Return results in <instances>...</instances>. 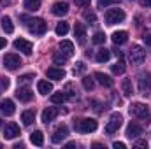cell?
Segmentation results:
<instances>
[{
    "label": "cell",
    "mask_w": 151,
    "mask_h": 149,
    "mask_svg": "<svg viewBox=\"0 0 151 149\" xmlns=\"http://www.w3.org/2000/svg\"><path fill=\"white\" fill-rule=\"evenodd\" d=\"M21 19L27 21V27H28L30 34H34V35H42L47 30L46 21L40 19V18H27V16H21Z\"/></svg>",
    "instance_id": "cell-1"
},
{
    "label": "cell",
    "mask_w": 151,
    "mask_h": 149,
    "mask_svg": "<svg viewBox=\"0 0 151 149\" xmlns=\"http://www.w3.org/2000/svg\"><path fill=\"white\" fill-rule=\"evenodd\" d=\"M97 121L93 117H84V119H79L74 123V128L81 133H90V132H95L97 130Z\"/></svg>",
    "instance_id": "cell-2"
},
{
    "label": "cell",
    "mask_w": 151,
    "mask_h": 149,
    "mask_svg": "<svg viewBox=\"0 0 151 149\" xmlns=\"http://www.w3.org/2000/svg\"><path fill=\"white\" fill-rule=\"evenodd\" d=\"M128 60H130V63L132 65H141L144 60H146V51H144V47H141V46H132V49L128 51Z\"/></svg>",
    "instance_id": "cell-3"
},
{
    "label": "cell",
    "mask_w": 151,
    "mask_h": 149,
    "mask_svg": "<svg viewBox=\"0 0 151 149\" xmlns=\"http://www.w3.org/2000/svg\"><path fill=\"white\" fill-rule=\"evenodd\" d=\"M137 90L142 97H148L151 93V75L150 74H141L137 81Z\"/></svg>",
    "instance_id": "cell-4"
},
{
    "label": "cell",
    "mask_w": 151,
    "mask_h": 149,
    "mask_svg": "<svg viewBox=\"0 0 151 149\" xmlns=\"http://www.w3.org/2000/svg\"><path fill=\"white\" fill-rule=\"evenodd\" d=\"M130 114L135 116V117H141V119H146L150 116V107L142 102H134L130 105Z\"/></svg>",
    "instance_id": "cell-5"
},
{
    "label": "cell",
    "mask_w": 151,
    "mask_h": 149,
    "mask_svg": "<svg viewBox=\"0 0 151 149\" xmlns=\"http://www.w3.org/2000/svg\"><path fill=\"white\" fill-rule=\"evenodd\" d=\"M125 19V12L123 9H109L106 12V23L107 25H116V23H121Z\"/></svg>",
    "instance_id": "cell-6"
},
{
    "label": "cell",
    "mask_w": 151,
    "mask_h": 149,
    "mask_svg": "<svg viewBox=\"0 0 151 149\" xmlns=\"http://www.w3.org/2000/svg\"><path fill=\"white\" fill-rule=\"evenodd\" d=\"M121 125H123V117H121V114L114 112L113 116L109 117L107 125H106V133H114V132H118V128H119Z\"/></svg>",
    "instance_id": "cell-7"
},
{
    "label": "cell",
    "mask_w": 151,
    "mask_h": 149,
    "mask_svg": "<svg viewBox=\"0 0 151 149\" xmlns=\"http://www.w3.org/2000/svg\"><path fill=\"white\" fill-rule=\"evenodd\" d=\"M4 65H5V69H9V70H16V69L21 65V60H19L18 54L9 53V54L4 56Z\"/></svg>",
    "instance_id": "cell-8"
},
{
    "label": "cell",
    "mask_w": 151,
    "mask_h": 149,
    "mask_svg": "<svg viewBox=\"0 0 151 149\" xmlns=\"http://www.w3.org/2000/svg\"><path fill=\"white\" fill-rule=\"evenodd\" d=\"M14 47H16L18 51H21L23 54H27V56H30V54H32V49H34L32 42H28V40H25V39H16V40H14Z\"/></svg>",
    "instance_id": "cell-9"
},
{
    "label": "cell",
    "mask_w": 151,
    "mask_h": 149,
    "mask_svg": "<svg viewBox=\"0 0 151 149\" xmlns=\"http://www.w3.org/2000/svg\"><path fill=\"white\" fill-rule=\"evenodd\" d=\"M69 135V128L65 126V125H62V126H58L56 130H55V133H53V137H51V140L55 142V144H60L65 137Z\"/></svg>",
    "instance_id": "cell-10"
},
{
    "label": "cell",
    "mask_w": 151,
    "mask_h": 149,
    "mask_svg": "<svg viewBox=\"0 0 151 149\" xmlns=\"http://www.w3.org/2000/svg\"><path fill=\"white\" fill-rule=\"evenodd\" d=\"M74 35H76L77 42H79L81 46H84V44H86V28H84V25H83V23H76Z\"/></svg>",
    "instance_id": "cell-11"
},
{
    "label": "cell",
    "mask_w": 151,
    "mask_h": 149,
    "mask_svg": "<svg viewBox=\"0 0 151 149\" xmlns=\"http://www.w3.org/2000/svg\"><path fill=\"white\" fill-rule=\"evenodd\" d=\"M139 135H142V126L139 123H130L127 126V137L128 139H137Z\"/></svg>",
    "instance_id": "cell-12"
},
{
    "label": "cell",
    "mask_w": 151,
    "mask_h": 149,
    "mask_svg": "<svg viewBox=\"0 0 151 149\" xmlns=\"http://www.w3.org/2000/svg\"><path fill=\"white\" fill-rule=\"evenodd\" d=\"M18 135H19V128H18V125H14V123L5 125V128H4V137H5V139H16Z\"/></svg>",
    "instance_id": "cell-13"
},
{
    "label": "cell",
    "mask_w": 151,
    "mask_h": 149,
    "mask_svg": "<svg viewBox=\"0 0 151 149\" xmlns=\"http://www.w3.org/2000/svg\"><path fill=\"white\" fill-rule=\"evenodd\" d=\"M51 12H53L55 16H65V14L69 12V4H67V2H56V4L53 5Z\"/></svg>",
    "instance_id": "cell-14"
},
{
    "label": "cell",
    "mask_w": 151,
    "mask_h": 149,
    "mask_svg": "<svg viewBox=\"0 0 151 149\" xmlns=\"http://www.w3.org/2000/svg\"><path fill=\"white\" fill-rule=\"evenodd\" d=\"M16 97H18L21 102H30V100L34 98V93H32V90H30V88H18Z\"/></svg>",
    "instance_id": "cell-15"
},
{
    "label": "cell",
    "mask_w": 151,
    "mask_h": 149,
    "mask_svg": "<svg viewBox=\"0 0 151 149\" xmlns=\"http://www.w3.org/2000/svg\"><path fill=\"white\" fill-rule=\"evenodd\" d=\"M14 111H16V107H14V102H12V100L7 98V100H4V102L0 104V112L5 114V116H12Z\"/></svg>",
    "instance_id": "cell-16"
},
{
    "label": "cell",
    "mask_w": 151,
    "mask_h": 149,
    "mask_svg": "<svg viewBox=\"0 0 151 149\" xmlns=\"http://www.w3.org/2000/svg\"><path fill=\"white\" fill-rule=\"evenodd\" d=\"M56 116H58V109H56V107H47V109L42 111V121L47 125V123H51Z\"/></svg>",
    "instance_id": "cell-17"
},
{
    "label": "cell",
    "mask_w": 151,
    "mask_h": 149,
    "mask_svg": "<svg viewBox=\"0 0 151 149\" xmlns=\"http://www.w3.org/2000/svg\"><path fill=\"white\" fill-rule=\"evenodd\" d=\"M47 77L53 79V81H62V79H65V70L63 69L51 67V69H47Z\"/></svg>",
    "instance_id": "cell-18"
},
{
    "label": "cell",
    "mask_w": 151,
    "mask_h": 149,
    "mask_svg": "<svg viewBox=\"0 0 151 149\" xmlns=\"http://www.w3.org/2000/svg\"><path fill=\"white\" fill-rule=\"evenodd\" d=\"M60 51L65 54V56H72L74 54V44L70 40H62L60 42Z\"/></svg>",
    "instance_id": "cell-19"
},
{
    "label": "cell",
    "mask_w": 151,
    "mask_h": 149,
    "mask_svg": "<svg viewBox=\"0 0 151 149\" xmlns=\"http://www.w3.org/2000/svg\"><path fill=\"white\" fill-rule=\"evenodd\" d=\"M128 40V34L125 32V30H118V32H114L113 34V42L116 46H119V44H125Z\"/></svg>",
    "instance_id": "cell-20"
},
{
    "label": "cell",
    "mask_w": 151,
    "mask_h": 149,
    "mask_svg": "<svg viewBox=\"0 0 151 149\" xmlns=\"http://www.w3.org/2000/svg\"><path fill=\"white\" fill-rule=\"evenodd\" d=\"M95 79H97L102 86H106V88H111V86L114 84L113 79H111L107 74H102V72H97V74H95Z\"/></svg>",
    "instance_id": "cell-21"
},
{
    "label": "cell",
    "mask_w": 151,
    "mask_h": 149,
    "mask_svg": "<svg viewBox=\"0 0 151 149\" xmlns=\"http://www.w3.org/2000/svg\"><path fill=\"white\" fill-rule=\"evenodd\" d=\"M37 90H39L40 95H47V93L53 91V84H51L49 81H39L37 82Z\"/></svg>",
    "instance_id": "cell-22"
},
{
    "label": "cell",
    "mask_w": 151,
    "mask_h": 149,
    "mask_svg": "<svg viewBox=\"0 0 151 149\" xmlns=\"http://www.w3.org/2000/svg\"><path fill=\"white\" fill-rule=\"evenodd\" d=\"M30 142L34 146H42L44 144V133L40 130H35L34 133H30Z\"/></svg>",
    "instance_id": "cell-23"
},
{
    "label": "cell",
    "mask_w": 151,
    "mask_h": 149,
    "mask_svg": "<svg viewBox=\"0 0 151 149\" xmlns=\"http://www.w3.org/2000/svg\"><path fill=\"white\" fill-rule=\"evenodd\" d=\"M109 58H111V51H109V49L102 47V49H99V51H97V56H95V60H97L99 63H104V62H107Z\"/></svg>",
    "instance_id": "cell-24"
},
{
    "label": "cell",
    "mask_w": 151,
    "mask_h": 149,
    "mask_svg": "<svg viewBox=\"0 0 151 149\" xmlns=\"http://www.w3.org/2000/svg\"><path fill=\"white\" fill-rule=\"evenodd\" d=\"M21 121H23V125H32L34 121H35V112L34 111H23L21 114Z\"/></svg>",
    "instance_id": "cell-25"
},
{
    "label": "cell",
    "mask_w": 151,
    "mask_h": 149,
    "mask_svg": "<svg viewBox=\"0 0 151 149\" xmlns=\"http://www.w3.org/2000/svg\"><path fill=\"white\" fill-rule=\"evenodd\" d=\"M2 28L5 30V34H12L14 32V25H12V19L9 16H4L2 18Z\"/></svg>",
    "instance_id": "cell-26"
},
{
    "label": "cell",
    "mask_w": 151,
    "mask_h": 149,
    "mask_svg": "<svg viewBox=\"0 0 151 149\" xmlns=\"http://www.w3.org/2000/svg\"><path fill=\"white\" fill-rule=\"evenodd\" d=\"M65 100H67L65 91H58V93H53V95H51V102H53V104H63Z\"/></svg>",
    "instance_id": "cell-27"
},
{
    "label": "cell",
    "mask_w": 151,
    "mask_h": 149,
    "mask_svg": "<svg viewBox=\"0 0 151 149\" xmlns=\"http://www.w3.org/2000/svg\"><path fill=\"white\" fill-rule=\"evenodd\" d=\"M25 9L27 11H39L40 9V0H25Z\"/></svg>",
    "instance_id": "cell-28"
},
{
    "label": "cell",
    "mask_w": 151,
    "mask_h": 149,
    "mask_svg": "<svg viewBox=\"0 0 151 149\" xmlns=\"http://www.w3.org/2000/svg\"><path fill=\"white\" fill-rule=\"evenodd\" d=\"M55 32H56V35H65L67 32H69V23H65V21H60L58 25H56V28H55Z\"/></svg>",
    "instance_id": "cell-29"
},
{
    "label": "cell",
    "mask_w": 151,
    "mask_h": 149,
    "mask_svg": "<svg viewBox=\"0 0 151 149\" xmlns=\"http://www.w3.org/2000/svg\"><path fill=\"white\" fill-rule=\"evenodd\" d=\"M125 69H127V67H125V62H123V56H121V58H119V60L113 65V72H114V74H123V72H125Z\"/></svg>",
    "instance_id": "cell-30"
},
{
    "label": "cell",
    "mask_w": 151,
    "mask_h": 149,
    "mask_svg": "<svg viewBox=\"0 0 151 149\" xmlns=\"http://www.w3.org/2000/svg\"><path fill=\"white\" fill-rule=\"evenodd\" d=\"M67 58H69V56H65L62 51H58V53H55V54H53V62H55L56 65H63V63L67 62Z\"/></svg>",
    "instance_id": "cell-31"
},
{
    "label": "cell",
    "mask_w": 151,
    "mask_h": 149,
    "mask_svg": "<svg viewBox=\"0 0 151 149\" xmlns=\"http://www.w3.org/2000/svg\"><path fill=\"white\" fill-rule=\"evenodd\" d=\"M121 90H123V93H125L127 97H130V95H132V81H130V79H123Z\"/></svg>",
    "instance_id": "cell-32"
},
{
    "label": "cell",
    "mask_w": 151,
    "mask_h": 149,
    "mask_svg": "<svg viewBox=\"0 0 151 149\" xmlns=\"http://www.w3.org/2000/svg\"><path fill=\"white\" fill-rule=\"evenodd\" d=\"M83 86H84V90H88V91H91L93 88H95V82H93V79L91 77H83Z\"/></svg>",
    "instance_id": "cell-33"
},
{
    "label": "cell",
    "mask_w": 151,
    "mask_h": 149,
    "mask_svg": "<svg viewBox=\"0 0 151 149\" xmlns=\"http://www.w3.org/2000/svg\"><path fill=\"white\" fill-rule=\"evenodd\" d=\"M86 70V65L83 63V62H77L74 65V69H72V72H74V75H81L83 72Z\"/></svg>",
    "instance_id": "cell-34"
},
{
    "label": "cell",
    "mask_w": 151,
    "mask_h": 149,
    "mask_svg": "<svg viewBox=\"0 0 151 149\" xmlns=\"http://www.w3.org/2000/svg\"><path fill=\"white\" fill-rule=\"evenodd\" d=\"M83 16H84V19H86L88 23H91V25H93V23H97V16H95V12H93V11H84V14H83Z\"/></svg>",
    "instance_id": "cell-35"
},
{
    "label": "cell",
    "mask_w": 151,
    "mask_h": 149,
    "mask_svg": "<svg viewBox=\"0 0 151 149\" xmlns=\"http://www.w3.org/2000/svg\"><path fill=\"white\" fill-rule=\"evenodd\" d=\"M93 42H95V44H104V42H106V34H104V32H97V34L93 35Z\"/></svg>",
    "instance_id": "cell-36"
},
{
    "label": "cell",
    "mask_w": 151,
    "mask_h": 149,
    "mask_svg": "<svg viewBox=\"0 0 151 149\" xmlns=\"http://www.w3.org/2000/svg\"><path fill=\"white\" fill-rule=\"evenodd\" d=\"M142 40L146 42V46H148V47H151V32H150V30H146V32L142 34Z\"/></svg>",
    "instance_id": "cell-37"
},
{
    "label": "cell",
    "mask_w": 151,
    "mask_h": 149,
    "mask_svg": "<svg viewBox=\"0 0 151 149\" xmlns=\"http://www.w3.org/2000/svg\"><path fill=\"white\" fill-rule=\"evenodd\" d=\"M118 0H99V7L100 9H104V7H107V5H111V4H116Z\"/></svg>",
    "instance_id": "cell-38"
},
{
    "label": "cell",
    "mask_w": 151,
    "mask_h": 149,
    "mask_svg": "<svg viewBox=\"0 0 151 149\" xmlns=\"http://www.w3.org/2000/svg\"><path fill=\"white\" fill-rule=\"evenodd\" d=\"M77 7H88L90 5V0H74Z\"/></svg>",
    "instance_id": "cell-39"
},
{
    "label": "cell",
    "mask_w": 151,
    "mask_h": 149,
    "mask_svg": "<svg viewBox=\"0 0 151 149\" xmlns=\"http://www.w3.org/2000/svg\"><path fill=\"white\" fill-rule=\"evenodd\" d=\"M0 84H2V88H9V79L7 77H0Z\"/></svg>",
    "instance_id": "cell-40"
},
{
    "label": "cell",
    "mask_w": 151,
    "mask_h": 149,
    "mask_svg": "<svg viewBox=\"0 0 151 149\" xmlns=\"http://www.w3.org/2000/svg\"><path fill=\"white\" fill-rule=\"evenodd\" d=\"M32 77H34L32 74H27V75H23V77H19V82H28V81H30Z\"/></svg>",
    "instance_id": "cell-41"
},
{
    "label": "cell",
    "mask_w": 151,
    "mask_h": 149,
    "mask_svg": "<svg viewBox=\"0 0 151 149\" xmlns=\"http://www.w3.org/2000/svg\"><path fill=\"white\" fill-rule=\"evenodd\" d=\"M135 146H137V148H148V142H146V140H137Z\"/></svg>",
    "instance_id": "cell-42"
},
{
    "label": "cell",
    "mask_w": 151,
    "mask_h": 149,
    "mask_svg": "<svg viewBox=\"0 0 151 149\" xmlns=\"http://www.w3.org/2000/svg\"><path fill=\"white\" fill-rule=\"evenodd\" d=\"M113 148H114V149H125L127 146H125L123 142H114V144H113Z\"/></svg>",
    "instance_id": "cell-43"
},
{
    "label": "cell",
    "mask_w": 151,
    "mask_h": 149,
    "mask_svg": "<svg viewBox=\"0 0 151 149\" xmlns=\"http://www.w3.org/2000/svg\"><path fill=\"white\" fill-rule=\"evenodd\" d=\"M139 4L142 7H151V0H139Z\"/></svg>",
    "instance_id": "cell-44"
},
{
    "label": "cell",
    "mask_w": 151,
    "mask_h": 149,
    "mask_svg": "<svg viewBox=\"0 0 151 149\" xmlns=\"http://www.w3.org/2000/svg\"><path fill=\"white\" fill-rule=\"evenodd\" d=\"M5 46H7V40H5L4 37H0V49H4Z\"/></svg>",
    "instance_id": "cell-45"
},
{
    "label": "cell",
    "mask_w": 151,
    "mask_h": 149,
    "mask_svg": "<svg viewBox=\"0 0 151 149\" xmlns=\"http://www.w3.org/2000/svg\"><path fill=\"white\" fill-rule=\"evenodd\" d=\"M2 5H11V0H0Z\"/></svg>",
    "instance_id": "cell-46"
},
{
    "label": "cell",
    "mask_w": 151,
    "mask_h": 149,
    "mask_svg": "<svg viewBox=\"0 0 151 149\" xmlns=\"http://www.w3.org/2000/svg\"><path fill=\"white\" fill-rule=\"evenodd\" d=\"M0 128H2V119H0Z\"/></svg>",
    "instance_id": "cell-47"
},
{
    "label": "cell",
    "mask_w": 151,
    "mask_h": 149,
    "mask_svg": "<svg viewBox=\"0 0 151 149\" xmlns=\"http://www.w3.org/2000/svg\"><path fill=\"white\" fill-rule=\"evenodd\" d=\"M0 148H2V144H0Z\"/></svg>",
    "instance_id": "cell-48"
}]
</instances>
